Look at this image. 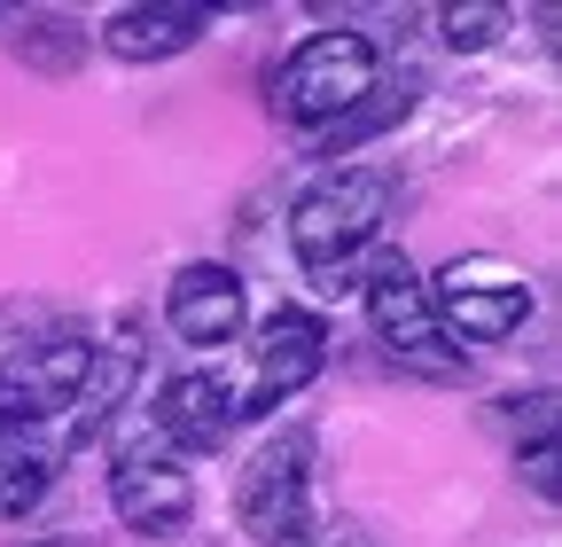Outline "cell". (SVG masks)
<instances>
[{"mask_svg": "<svg viewBox=\"0 0 562 547\" xmlns=\"http://www.w3.org/2000/svg\"><path fill=\"white\" fill-rule=\"evenodd\" d=\"M391 203H398V180L383 165H344V172L313 180L290 203V250H297L313 290H328V298L336 290H360V266L383 243Z\"/></svg>", "mask_w": 562, "mask_h": 547, "instance_id": "cell-1", "label": "cell"}, {"mask_svg": "<svg viewBox=\"0 0 562 547\" xmlns=\"http://www.w3.org/2000/svg\"><path fill=\"white\" fill-rule=\"evenodd\" d=\"M235 516L250 547H321L313 501V423H281L235 477Z\"/></svg>", "mask_w": 562, "mask_h": 547, "instance_id": "cell-2", "label": "cell"}, {"mask_svg": "<svg viewBox=\"0 0 562 547\" xmlns=\"http://www.w3.org/2000/svg\"><path fill=\"white\" fill-rule=\"evenodd\" d=\"M375 79H383V55H375V40L368 32H305L290 55H281V71H273V110H281V125H297V133H328L344 110H360L368 94H375Z\"/></svg>", "mask_w": 562, "mask_h": 547, "instance_id": "cell-3", "label": "cell"}, {"mask_svg": "<svg viewBox=\"0 0 562 547\" xmlns=\"http://www.w3.org/2000/svg\"><path fill=\"white\" fill-rule=\"evenodd\" d=\"M360 298H368V328L391 345V360H406L414 376H438V383H461L469 376V353L446 345V328L430 313V282H422L398 250H383L360 274Z\"/></svg>", "mask_w": 562, "mask_h": 547, "instance_id": "cell-4", "label": "cell"}, {"mask_svg": "<svg viewBox=\"0 0 562 547\" xmlns=\"http://www.w3.org/2000/svg\"><path fill=\"white\" fill-rule=\"evenodd\" d=\"M531 274L508 258H453L438 282H430V313L446 328V345H508V336L531 321Z\"/></svg>", "mask_w": 562, "mask_h": 547, "instance_id": "cell-5", "label": "cell"}, {"mask_svg": "<svg viewBox=\"0 0 562 547\" xmlns=\"http://www.w3.org/2000/svg\"><path fill=\"white\" fill-rule=\"evenodd\" d=\"M110 509L125 532H149V539H172L195 524V477L180 469V454H165L149 431L125 438L110 454Z\"/></svg>", "mask_w": 562, "mask_h": 547, "instance_id": "cell-6", "label": "cell"}, {"mask_svg": "<svg viewBox=\"0 0 562 547\" xmlns=\"http://www.w3.org/2000/svg\"><path fill=\"white\" fill-rule=\"evenodd\" d=\"M235 383L220 368H180L157 383V406H149V438L165 454H220L235 438Z\"/></svg>", "mask_w": 562, "mask_h": 547, "instance_id": "cell-7", "label": "cell"}, {"mask_svg": "<svg viewBox=\"0 0 562 547\" xmlns=\"http://www.w3.org/2000/svg\"><path fill=\"white\" fill-rule=\"evenodd\" d=\"M321 368H328V328H321L305 305H273L266 328H258V376H250V399H235V415H273V406H290Z\"/></svg>", "mask_w": 562, "mask_h": 547, "instance_id": "cell-8", "label": "cell"}, {"mask_svg": "<svg viewBox=\"0 0 562 547\" xmlns=\"http://www.w3.org/2000/svg\"><path fill=\"white\" fill-rule=\"evenodd\" d=\"M243 321H250L243 274L220 266V258H188L165 282V328L180 336V345H235Z\"/></svg>", "mask_w": 562, "mask_h": 547, "instance_id": "cell-9", "label": "cell"}, {"mask_svg": "<svg viewBox=\"0 0 562 547\" xmlns=\"http://www.w3.org/2000/svg\"><path fill=\"white\" fill-rule=\"evenodd\" d=\"M133 376H140V345H133L125 328H110L102 345H94V360H87V383H79V399L63 406V454H87V446L110 431V415L125 406Z\"/></svg>", "mask_w": 562, "mask_h": 547, "instance_id": "cell-10", "label": "cell"}, {"mask_svg": "<svg viewBox=\"0 0 562 547\" xmlns=\"http://www.w3.org/2000/svg\"><path fill=\"white\" fill-rule=\"evenodd\" d=\"M203 32H211V9H203V0H149V9H117V16H110V24H102V47H110L117 63H172V55H188Z\"/></svg>", "mask_w": 562, "mask_h": 547, "instance_id": "cell-11", "label": "cell"}, {"mask_svg": "<svg viewBox=\"0 0 562 547\" xmlns=\"http://www.w3.org/2000/svg\"><path fill=\"white\" fill-rule=\"evenodd\" d=\"M9 47H16V63H32V71L70 79L87 63V24H70V16H24Z\"/></svg>", "mask_w": 562, "mask_h": 547, "instance_id": "cell-12", "label": "cell"}, {"mask_svg": "<svg viewBox=\"0 0 562 547\" xmlns=\"http://www.w3.org/2000/svg\"><path fill=\"white\" fill-rule=\"evenodd\" d=\"M414 94H422V79H398V87H375L360 110H344L328 133H321V157H344V149H360V142H375L383 125H398L406 110H414Z\"/></svg>", "mask_w": 562, "mask_h": 547, "instance_id": "cell-13", "label": "cell"}, {"mask_svg": "<svg viewBox=\"0 0 562 547\" xmlns=\"http://www.w3.org/2000/svg\"><path fill=\"white\" fill-rule=\"evenodd\" d=\"M47 485H55V461L47 454H32V446L0 454V524H24L47 501Z\"/></svg>", "mask_w": 562, "mask_h": 547, "instance_id": "cell-14", "label": "cell"}, {"mask_svg": "<svg viewBox=\"0 0 562 547\" xmlns=\"http://www.w3.org/2000/svg\"><path fill=\"white\" fill-rule=\"evenodd\" d=\"M508 32V9L501 0H469V9H438V40L453 47V55H484L492 40Z\"/></svg>", "mask_w": 562, "mask_h": 547, "instance_id": "cell-15", "label": "cell"}, {"mask_svg": "<svg viewBox=\"0 0 562 547\" xmlns=\"http://www.w3.org/2000/svg\"><path fill=\"white\" fill-rule=\"evenodd\" d=\"M516 469L531 477L539 501H554V406H539V415H531V446L516 454Z\"/></svg>", "mask_w": 562, "mask_h": 547, "instance_id": "cell-16", "label": "cell"}, {"mask_svg": "<svg viewBox=\"0 0 562 547\" xmlns=\"http://www.w3.org/2000/svg\"><path fill=\"white\" fill-rule=\"evenodd\" d=\"M32 423H40V415H32V399L16 391L9 368H0V454H16V446L32 438Z\"/></svg>", "mask_w": 562, "mask_h": 547, "instance_id": "cell-17", "label": "cell"}, {"mask_svg": "<svg viewBox=\"0 0 562 547\" xmlns=\"http://www.w3.org/2000/svg\"><path fill=\"white\" fill-rule=\"evenodd\" d=\"M24 547H94V539H70V532H63V539H24Z\"/></svg>", "mask_w": 562, "mask_h": 547, "instance_id": "cell-18", "label": "cell"}, {"mask_svg": "<svg viewBox=\"0 0 562 547\" xmlns=\"http://www.w3.org/2000/svg\"><path fill=\"white\" fill-rule=\"evenodd\" d=\"M336 547H375V539L368 532H336Z\"/></svg>", "mask_w": 562, "mask_h": 547, "instance_id": "cell-19", "label": "cell"}]
</instances>
